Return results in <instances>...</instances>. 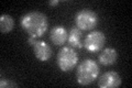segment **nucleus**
I'll return each mask as SVG.
<instances>
[{"label": "nucleus", "mask_w": 132, "mask_h": 88, "mask_svg": "<svg viewBox=\"0 0 132 88\" xmlns=\"http://www.w3.org/2000/svg\"><path fill=\"white\" fill-rule=\"evenodd\" d=\"M14 28V20L9 14L0 15V31L1 33H9Z\"/></svg>", "instance_id": "nucleus-11"}, {"label": "nucleus", "mask_w": 132, "mask_h": 88, "mask_svg": "<svg viewBox=\"0 0 132 88\" xmlns=\"http://www.w3.org/2000/svg\"><path fill=\"white\" fill-rule=\"evenodd\" d=\"M33 52L35 57L41 62H46L52 57V47L42 40H38L36 43L33 45Z\"/></svg>", "instance_id": "nucleus-7"}, {"label": "nucleus", "mask_w": 132, "mask_h": 88, "mask_svg": "<svg viewBox=\"0 0 132 88\" xmlns=\"http://www.w3.org/2000/svg\"><path fill=\"white\" fill-rule=\"evenodd\" d=\"M0 87L1 88H8V87H18V84H15L14 82H10L9 79H5V78H1L0 81Z\"/></svg>", "instance_id": "nucleus-12"}, {"label": "nucleus", "mask_w": 132, "mask_h": 88, "mask_svg": "<svg viewBox=\"0 0 132 88\" xmlns=\"http://www.w3.org/2000/svg\"><path fill=\"white\" fill-rule=\"evenodd\" d=\"M74 20H75L76 28H78L81 31L94 30L98 26L99 22L98 14L95 11L88 9V8H85V9H81L76 12Z\"/></svg>", "instance_id": "nucleus-4"}, {"label": "nucleus", "mask_w": 132, "mask_h": 88, "mask_svg": "<svg viewBox=\"0 0 132 88\" xmlns=\"http://www.w3.org/2000/svg\"><path fill=\"white\" fill-rule=\"evenodd\" d=\"M78 62V54L72 46H63L57 53V66L62 72H71Z\"/></svg>", "instance_id": "nucleus-3"}, {"label": "nucleus", "mask_w": 132, "mask_h": 88, "mask_svg": "<svg viewBox=\"0 0 132 88\" xmlns=\"http://www.w3.org/2000/svg\"><path fill=\"white\" fill-rule=\"evenodd\" d=\"M121 83V76L113 70L101 74V76L98 79V86L101 88H116L120 86Z\"/></svg>", "instance_id": "nucleus-6"}, {"label": "nucleus", "mask_w": 132, "mask_h": 88, "mask_svg": "<svg viewBox=\"0 0 132 88\" xmlns=\"http://www.w3.org/2000/svg\"><path fill=\"white\" fill-rule=\"evenodd\" d=\"M118 58V53L113 47H106L100 52L98 56L99 63L104 66H110L113 65L117 62Z\"/></svg>", "instance_id": "nucleus-9"}, {"label": "nucleus", "mask_w": 132, "mask_h": 88, "mask_svg": "<svg viewBox=\"0 0 132 88\" xmlns=\"http://www.w3.org/2000/svg\"><path fill=\"white\" fill-rule=\"evenodd\" d=\"M36 41H38V37L32 36V35H30L28 39V42H29V44H30V46H33V45L36 43Z\"/></svg>", "instance_id": "nucleus-13"}, {"label": "nucleus", "mask_w": 132, "mask_h": 88, "mask_svg": "<svg viewBox=\"0 0 132 88\" xmlns=\"http://www.w3.org/2000/svg\"><path fill=\"white\" fill-rule=\"evenodd\" d=\"M106 43V35L101 31H92L85 36L84 40V47L90 52H99L105 46Z\"/></svg>", "instance_id": "nucleus-5"}, {"label": "nucleus", "mask_w": 132, "mask_h": 88, "mask_svg": "<svg viewBox=\"0 0 132 88\" xmlns=\"http://www.w3.org/2000/svg\"><path fill=\"white\" fill-rule=\"evenodd\" d=\"M67 42L72 47H75V49L84 47V44L81 42V30H79L76 27H73L68 32Z\"/></svg>", "instance_id": "nucleus-10"}, {"label": "nucleus", "mask_w": 132, "mask_h": 88, "mask_svg": "<svg viewBox=\"0 0 132 88\" xmlns=\"http://www.w3.org/2000/svg\"><path fill=\"white\" fill-rule=\"evenodd\" d=\"M20 26L29 35L42 37L47 31L48 20L43 12L31 11L21 17Z\"/></svg>", "instance_id": "nucleus-1"}, {"label": "nucleus", "mask_w": 132, "mask_h": 88, "mask_svg": "<svg viewBox=\"0 0 132 88\" xmlns=\"http://www.w3.org/2000/svg\"><path fill=\"white\" fill-rule=\"evenodd\" d=\"M68 37V31L63 26H55L50 31V40L55 45H63L66 43Z\"/></svg>", "instance_id": "nucleus-8"}, {"label": "nucleus", "mask_w": 132, "mask_h": 88, "mask_svg": "<svg viewBox=\"0 0 132 88\" xmlns=\"http://www.w3.org/2000/svg\"><path fill=\"white\" fill-rule=\"evenodd\" d=\"M60 3V0H52V1H48V5L50 6H56Z\"/></svg>", "instance_id": "nucleus-14"}, {"label": "nucleus", "mask_w": 132, "mask_h": 88, "mask_svg": "<svg viewBox=\"0 0 132 88\" xmlns=\"http://www.w3.org/2000/svg\"><path fill=\"white\" fill-rule=\"evenodd\" d=\"M99 76V65L92 58H86L76 69V79L77 83L82 86L90 85Z\"/></svg>", "instance_id": "nucleus-2"}]
</instances>
